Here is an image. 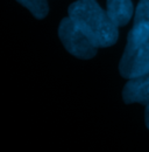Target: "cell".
<instances>
[{
	"label": "cell",
	"mask_w": 149,
	"mask_h": 152,
	"mask_svg": "<svg viewBox=\"0 0 149 152\" xmlns=\"http://www.w3.org/2000/svg\"><path fill=\"white\" fill-rule=\"evenodd\" d=\"M68 17L98 48L113 46L119 38L118 27L95 0H77L69 6Z\"/></svg>",
	"instance_id": "cell-1"
},
{
	"label": "cell",
	"mask_w": 149,
	"mask_h": 152,
	"mask_svg": "<svg viewBox=\"0 0 149 152\" xmlns=\"http://www.w3.org/2000/svg\"><path fill=\"white\" fill-rule=\"evenodd\" d=\"M120 75L127 80L149 72V38L142 41L127 39L119 63Z\"/></svg>",
	"instance_id": "cell-2"
},
{
	"label": "cell",
	"mask_w": 149,
	"mask_h": 152,
	"mask_svg": "<svg viewBox=\"0 0 149 152\" xmlns=\"http://www.w3.org/2000/svg\"><path fill=\"white\" fill-rule=\"evenodd\" d=\"M58 37L64 48L74 56L82 60H90L95 56L98 47H95L89 38L78 29L69 17L62 19L58 26Z\"/></svg>",
	"instance_id": "cell-3"
},
{
	"label": "cell",
	"mask_w": 149,
	"mask_h": 152,
	"mask_svg": "<svg viewBox=\"0 0 149 152\" xmlns=\"http://www.w3.org/2000/svg\"><path fill=\"white\" fill-rule=\"evenodd\" d=\"M124 102L141 103L143 105L149 103V72L140 76L129 78L122 90Z\"/></svg>",
	"instance_id": "cell-4"
},
{
	"label": "cell",
	"mask_w": 149,
	"mask_h": 152,
	"mask_svg": "<svg viewBox=\"0 0 149 152\" xmlns=\"http://www.w3.org/2000/svg\"><path fill=\"white\" fill-rule=\"evenodd\" d=\"M149 38V0H140L135 8L134 23L127 39L142 41Z\"/></svg>",
	"instance_id": "cell-5"
},
{
	"label": "cell",
	"mask_w": 149,
	"mask_h": 152,
	"mask_svg": "<svg viewBox=\"0 0 149 152\" xmlns=\"http://www.w3.org/2000/svg\"><path fill=\"white\" fill-rule=\"evenodd\" d=\"M106 13L116 27H124L134 14L132 0H106Z\"/></svg>",
	"instance_id": "cell-6"
},
{
	"label": "cell",
	"mask_w": 149,
	"mask_h": 152,
	"mask_svg": "<svg viewBox=\"0 0 149 152\" xmlns=\"http://www.w3.org/2000/svg\"><path fill=\"white\" fill-rule=\"evenodd\" d=\"M20 5L26 7L34 18L41 20L44 19L49 12V6L47 0H17Z\"/></svg>",
	"instance_id": "cell-7"
},
{
	"label": "cell",
	"mask_w": 149,
	"mask_h": 152,
	"mask_svg": "<svg viewBox=\"0 0 149 152\" xmlns=\"http://www.w3.org/2000/svg\"><path fill=\"white\" fill-rule=\"evenodd\" d=\"M145 122H146V125L149 129V103L146 104V111H145Z\"/></svg>",
	"instance_id": "cell-8"
}]
</instances>
